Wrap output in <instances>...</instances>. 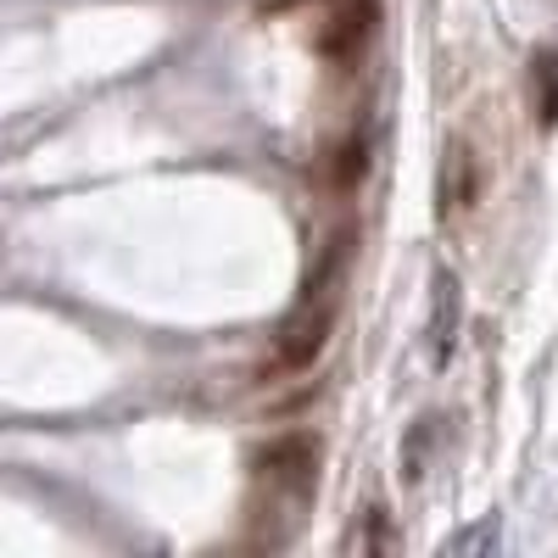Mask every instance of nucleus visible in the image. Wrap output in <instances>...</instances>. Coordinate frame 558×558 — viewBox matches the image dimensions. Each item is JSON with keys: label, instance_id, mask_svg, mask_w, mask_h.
<instances>
[{"label": "nucleus", "instance_id": "7ed1b4c3", "mask_svg": "<svg viewBox=\"0 0 558 558\" xmlns=\"http://www.w3.org/2000/svg\"><path fill=\"white\" fill-rule=\"evenodd\" d=\"M368 34H375V0H347V7L318 28V57H330V62H352L363 45H368Z\"/></svg>", "mask_w": 558, "mask_h": 558}, {"label": "nucleus", "instance_id": "f257e3e1", "mask_svg": "<svg viewBox=\"0 0 558 558\" xmlns=\"http://www.w3.org/2000/svg\"><path fill=\"white\" fill-rule=\"evenodd\" d=\"M336 302L341 291H307L302 307L291 313V324L279 330V347H274V368H307L324 341H330V324H336Z\"/></svg>", "mask_w": 558, "mask_h": 558}, {"label": "nucleus", "instance_id": "20e7f679", "mask_svg": "<svg viewBox=\"0 0 558 558\" xmlns=\"http://www.w3.org/2000/svg\"><path fill=\"white\" fill-rule=\"evenodd\" d=\"M363 168H368V140H363V134H347L341 146L324 157V173H330L336 191H352V184L363 179Z\"/></svg>", "mask_w": 558, "mask_h": 558}, {"label": "nucleus", "instance_id": "f03ea898", "mask_svg": "<svg viewBox=\"0 0 558 558\" xmlns=\"http://www.w3.org/2000/svg\"><path fill=\"white\" fill-rule=\"evenodd\" d=\"M313 470H318V436L313 430H291V436H279L257 452V475L279 486V497L296 492L307 497L313 492Z\"/></svg>", "mask_w": 558, "mask_h": 558}]
</instances>
